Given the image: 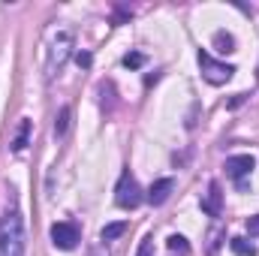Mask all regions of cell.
I'll return each instance as SVG.
<instances>
[{
    "label": "cell",
    "mask_w": 259,
    "mask_h": 256,
    "mask_svg": "<svg viewBox=\"0 0 259 256\" xmlns=\"http://www.w3.org/2000/svg\"><path fill=\"white\" fill-rule=\"evenodd\" d=\"M127 232V220H118V223H106L103 232H100V241H115Z\"/></svg>",
    "instance_id": "9"
},
{
    "label": "cell",
    "mask_w": 259,
    "mask_h": 256,
    "mask_svg": "<svg viewBox=\"0 0 259 256\" xmlns=\"http://www.w3.org/2000/svg\"><path fill=\"white\" fill-rule=\"evenodd\" d=\"M69 115H72L69 106H64V109L58 112V118H55V136H58V139H64L66 130H69Z\"/></svg>",
    "instance_id": "11"
},
{
    "label": "cell",
    "mask_w": 259,
    "mask_h": 256,
    "mask_svg": "<svg viewBox=\"0 0 259 256\" xmlns=\"http://www.w3.org/2000/svg\"><path fill=\"white\" fill-rule=\"evenodd\" d=\"M253 166H256V160L250 157V154H235V157H229L226 160V175L244 190V178L253 172Z\"/></svg>",
    "instance_id": "5"
},
{
    "label": "cell",
    "mask_w": 259,
    "mask_h": 256,
    "mask_svg": "<svg viewBox=\"0 0 259 256\" xmlns=\"http://www.w3.org/2000/svg\"><path fill=\"white\" fill-rule=\"evenodd\" d=\"M214 46H217V52H235V39H232V33H226V30H217L214 33Z\"/></svg>",
    "instance_id": "10"
},
{
    "label": "cell",
    "mask_w": 259,
    "mask_h": 256,
    "mask_svg": "<svg viewBox=\"0 0 259 256\" xmlns=\"http://www.w3.org/2000/svg\"><path fill=\"white\" fill-rule=\"evenodd\" d=\"M229 247H232L238 256H253V253H256V247H253L250 241H244V238H232V241H229Z\"/></svg>",
    "instance_id": "14"
},
{
    "label": "cell",
    "mask_w": 259,
    "mask_h": 256,
    "mask_svg": "<svg viewBox=\"0 0 259 256\" xmlns=\"http://www.w3.org/2000/svg\"><path fill=\"white\" fill-rule=\"evenodd\" d=\"M136 256H154V238H151V235H145V238H142V244H139Z\"/></svg>",
    "instance_id": "16"
},
{
    "label": "cell",
    "mask_w": 259,
    "mask_h": 256,
    "mask_svg": "<svg viewBox=\"0 0 259 256\" xmlns=\"http://www.w3.org/2000/svg\"><path fill=\"white\" fill-rule=\"evenodd\" d=\"M72 33L69 30H61V33H55L52 36V42H49V52H46V78H55V75H61L64 72L66 61H69V55H72Z\"/></svg>",
    "instance_id": "2"
},
{
    "label": "cell",
    "mask_w": 259,
    "mask_h": 256,
    "mask_svg": "<svg viewBox=\"0 0 259 256\" xmlns=\"http://www.w3.org/2000/svg\"><path fill=\"white\" fill-rule=\"evenodd\" d=\"M202 211L211 214V217H220V211H223V193H220V184H217V181H211V187H208V193H205Z\"/></svg>",
    "instance_id": "7"
},
{
    "label": "cell",
    "mask_w": 259,
    "mask_h": 256,
    "mask_svg": "<svg viewBox=\"0 0 259 256\" xmlns=\"http://www.w3.org/2000/svg\"><path fill=\"white\" fill-rule=\"evenodd\" d=\"M75 61H78V66H91V61H94V58H91L88 52H78V58H75Z\"/></svg>",
    "instance_id": "18"
},
{
    "label": "cell",
    "mask_w": 259,
    "mask_h": 256,
    "mask_svg": "<svg viewBox=\"0 0 259 256\" xmlns=\"http://www.w3.org/2000/svg\"><path fill=\"white\" fill-rule=\"evenodd\" d=\"M88 256H109V250H106V244H97V247H94Z\"/></svg>",
    "instance_id": "19"
},
{
    "label": "cell",
    "mask_w": 259,
    "mask_h": 256,
    "mask_svg": "<svg viewBox=\"0 0 259 256\" xmlns=\"http://www.w3.org/2000/svg\"><path fill=\"white\" fill-rule=\"evenodd\" d=\"M247 232H250V235H259V214L247 220Z\"/></svg>",
    "instance_id": "17"
},
{
    "label": "cell",
    "mask_w": 259,
    "mask_h": 256,
    "mask_svg": "<svg viewBox=\"0 0 259 256\" xmlns=\"http://www.w3.org/2000/svg\"><path fill=\"white\" fill-rule=\"evenodd\" d=\"M52 244L58 250H72L78 244V226L75 223H55L52 226Z\"/></svg>",
    "instance_id": "6"
},
{
    "label": "cell",
    "mask_w": 259,
    "mask_h": 256,
    "mask_svg": "<svg viewBox=\"0 0 259 256\" xmlns=\"http://www.w3.org/2000/svg\"><path fill=\"white\" fill-rule=\"evenodd\" d=\"M27 136H30V121H21L18 133H15V142H12V151H24L27 148Z\"/></svg>",
    "instance_id": "12"
},
{
    "label": "cell",
    "mask_w": 259,
    "mask_h": 256,
    "mask_svg": "<svg viewBox=\"0 0 259 256\" xmlns=\"http://www.w3.org/2000/svg\"><path fill=\"white\" fill-rule=\"evenodd\" d=\"M172 190H175V181H172V178H160V181L151 184V190H148V202H151V205H163V202L172 196Z\"/></svg>",
    "instance_id": "8"
},
{
    "label": "cell",
    "mask_w": 259,
    "mask_h": 256,
    "mask_svg": "<svg viewBox=\"0 0 259 256\" xmlns=\"http://www.w3.org/2000/svg\"><path fill=\"white\" fill-rule=\"evenodd\" d=\"M199 69H202V78H205L208 84H226V81L235 75V66L226 64V61L211 58L208 52H199Z\"/></svg>",
    "instance_id": "4"
},
{
    "label": "cell",
    "mask_w": 259,
    "mask_h": 256,
    "mask_svg": "<svg viewBox=\"0 0 259 256\" xmlns=\"http://www.w3.org/2000/svg\"><path fill=\"white\" fill-rule=\"evenodd\" d=\"M142 64H145V55H139V52H130L127 58H124V66L127 69H139Z\"/></svg>",
    "instance_id": "15"
},
{
    "label": "cell",
    "mask_w": 259,
    "mask_h": 256,
    "mask_svg": "<svg viewBox=\"0 0 259 256\" xmlns=\"http://www.w3.org/2000/svg\"><path fill=\"white\" fill-rule=\"evenodd\" d=\"M169 250H172V253L187 256V253H190V244H187V238H184V235H169Z\"/></svg>",
    "instance_id": "13"
},
{
    "label": "cell",
    "mask_w": 259,
    "mask_h": 256,
    "mask_svg": "<svg viewBox=\"0 0 259 256\" xmlns=\"http://www.w3.org/2000/svg\"><path fill=\"white\" fill-rule=\"evenodd\" d=\"M142 187H139V181L133 178V172H121V178H118V187H115V202H118V208H124V211H133V208H139L142 205Z\"/></svg>",
    "instance_id": "3"
},
{
    "label": "cell",
    "mask_w": 259,
    "mask_h": 256,
    "mask_svg": "<svg viewBox=\"0 0 259 256\" xmlns=\"http://www.w3.org/2000/svg\"><path fill=\"white\" fill-rule=\"evenodd\" d=\"M0 256H24V223L18 214L0 217Z\"/></svg>",
    "instance_id": "1"
}]
</instances>
